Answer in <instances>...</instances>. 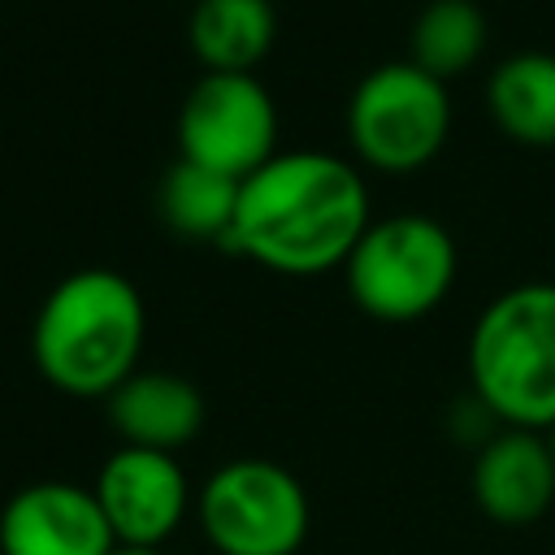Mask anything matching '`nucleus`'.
Instances as JSON below:
<instances>
[{"label":"nucleus","instance_id":"13","mask_svg":"<svg viewBox=\"0 0 555 555\" xmlns=\"http://www.w3.org/2000/svg\"><path fill=\"white\" fill-rule=\"evenodd\" d=\"M486 104L507 139L525 147H555V56H507L486 82Z\"/></svg>","mask_w":555,"mask_h":555},{"label":"nucleus","instance_id":"2","mask_svg":"<svg viewBox=\"0 0 555 555\" xmlns=\"http://www.w3.org/2000/svg\"><path fill=\"white\" fill-rule=\"evenodd\" d=\"M147 334L143 295L117 269L61 278L35 312L30 356L39 377L69 399H108L130 373Z\"/></svg>","mask_w":555,"mask_h":555},{"label":"nucleus","instance_id":"15","mask_svg":"<svg viewBox=\"0 0 555 555\" xmlns=\"http://www.w3.org/2000/svg\"><path fill=\"white\" fill-rule=\"evenodd\" d=\"M486 48V17L473 0H429L412 26V65L438 82L464 74Z\"/></svg>","mask_w":555,"mask_h":555},{"label":"nucleus","instance_id":"7","mask_svg":"<svg viewBox=\"0 0 555 555\" xmlns=\"http://www.w3.org/2000/svg\"><path fill=\"white\" fill-rule=\"evenodd\" d=\"M278 143V108L260 78L251 74H204L178 113V147L182 160L225 173L234 182L251 178L264 160H273Z\"/></svg>","mask_w":555,"mask_h":555},{"label":"nucleus","instance_id":"16","mask_svg":"<svg viewBox=\"0 0 555 555\" xmlns=\"http://www.w3.org/2000/svg\"><path fill=\"white\" fill-rule=\"evenodd\" d=\"M113 555H169L165 546H117Z\"/></svg>","mask_w":555,"mask_h":555},{"label":"nucleus","instance_id":"5","mask_svg":"<svg viewBox=\"0 0 555 555\" xmlns=\"http://www.w3.org/2000/svg\"><path fill=\"white\" fill-rule=\"evenodd\" d=\"M195 520L217 555H295L308 542L312 507L291 468L243 455L208 473Z\"/></svg>","mask_w":555,"mask_h":555},{"label":"nucleus","instance_id":"8","mask_svg":"<svg viewBox=\"0 0 555 555\" xmlns=\"http://www.w3.org/2000/svg\"><path fill=\"white\" fill-rule=\"evenodd\" d=\"M91 490L117 546H165L195 503L178 455L147 447H117L100 464Z\"/></svg>","mask_w":555,"mask_h":555},{"label":"nucleus","instance_id":"9","mask_svg":"<svg viewBox=\"0 0 555 555\" xmlns=\"http://www.w3.org/2000/svg\"><path fill=\"white\" fill-rule=\"evenodd\" d=\"M117 538L91 486L30 481L0 507V555H113Z\"/></svg>","mask_w":555,"mask_h":555},{"label":"nucleus","instance_id":"4","mask_svg":"<svg viewBox=\"0 0 555 555\" xmlns=\"http://www.w3.org/2000/svg\"><path fill=\"white\" fill-rule=\"evenodd\" d=\"M343 269L347 295L364 317L408 325L447 299L455 282V243L434 217L399 212L369 221Z\"/></svg>","mask_w":555,"mask_h":555},{"label":"nucleus","instance_id":"1","mask_svg":"<svg viewBox=\"0 0 555 555\" xmlns=\"http://www.w3.org/2000/svg\"><path fill=\"white\" fill-rule=\"evenodd\" d=\"M369 230V186L330 152H282L238 182V208L221 238L273 273H325Z\"/></svg>","mask_w":555,"mask_h":555},{"label":"nucleus","instance_id":"6","mask_svg":"<svg viewBox=\"0 0 555 555\" xmlns=\"http://www.w3.org/2000/svg\"><path fill=\"white\" fill-rule=\"evenodd\" d=\"M451 130L447 82L412 61L377 65L360 78L347 104V139L369 169L412 173L429 165Z\"/></svg>","mask_w":555,"mask_h":555},{"label":"nucleus","instance_id":"17","mask_svg":"<svg viewBox=\"0 0 555 555\" xmlns=\"http://www.w3.org/2000/svg\"><path fill=\"white\" fill-rule=\"evenodd\" d=\"M546 447H551V455H555V425L546 429Z\"/></svg>","mask_w":555,"mask_h":555},{"label":"nucleus","instance_id":"11","mask_svg":"<svg viewBox=\"0 0 555 555\" xmlns=\"http://www.w3.org/2000/svg\"><path fill=\"white\" fill-rule=\"evenodd\" d=\"M108 425L117 429L121 447H147L169 451L195 442L204 429V395L182 373L165 369H139L130 373L108 399Z\"/></svg>","mask_w":555,"mask_h":555},{"label":"nucleus","instance_id":"12","mask_svg":"<svg viewBox=\"0 0 555 555\" xmlns=\"http://www.w3.org/2000/svg\"><path fill=\"white\" fill-rule=\"evenodd\" d=\"M278 35L269 0H195L186 17V43L208 74H251Z\"/></svg>","mask_w":555,"mask_h":555},{"label":"nucleus","instance_id":"3","mask_svg":"<svg viewBox=\"0 0 555 555\" xmlns=\"http://www.w3.org/2000/svg\"><path fill=\"white\" fill-rule=\"evenodd\" d=\"M473 399L507 429L555 425V282H525L490 299L468 334Z\"/></svg>","mask_w":555,"mask_h":555},{"label":"nucleus","instance_id":"10","mask_svg":"<svg viewBox=\"0 0 555 555\" xmlns=\"http://www.w3.org/2000/svg\"><path fill=\"white\" fill-rule=\"evenodd\" d=\"M468 486L494 525H533L555 503V455L546 434L499 425L477 447Z\"/></svg>","mask_w":555,"mask_h":555},{"label":"nucleus","instance_id":"14","mask_svg":"<svg viewBox=\"0 0 555 555\" xmlns=\"http://www.w3.org/2000/svg\"><path fill=\"white\" fill-rule=\"evenodd\" d=\"M156 208L173 234L221 243L234 221V208H238V182L178 156V165L160 178Z\"/></svg>","mask_w":555,"mask_h":555}]
</instances>
